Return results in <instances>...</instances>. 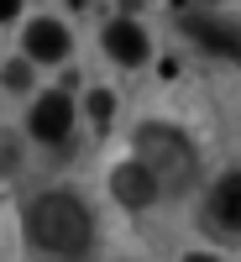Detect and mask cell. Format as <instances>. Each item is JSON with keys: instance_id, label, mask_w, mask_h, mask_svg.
I'll list each match as a JSON object with an SVG mask.
<instances>
[{"instance_id": "obj_8", "label": "cell", "mask_w": 241, "mask_h": 262, "mask_svg": "<svg viewBox=\"0 0 241 262\" xmlns=\"http://www.w3.org/2000/svg\"><path fill=\"white\" fill-rule=\"evenodd\" d=\"M210 215L221 231H241V173H226L210 194Z\"/></svg>"}, {"instance_id": "obj_3", "label": "cell", "mask_w": 241, "mask_h": 262, "mask_svg": "<svg viewBox=\"0 0 241 262\" xmlns=\"http://www.w3.org/2000/svg\"><path fill=\"white\" fill-rule=\"evenodd\" d=\"M184 32L200 42V48H210L215 58L241 63V32L231 27V21H215V16H189V21H184Z\"/></svg>"}, {"instance_id": "obj_1", "label": "cell", "mask_w": 241, "mask_h": 262, "mask_svg": "<svg viewBox=\"0 0 241 262\" xmlns=\"http://www.w3.org/2000/svg\"><path fill=\"white\" fill-rule=\"evenodd\" d=\"M27 231H32L37 252H48L58 262H79L90 252V210L74 194H42L27 215Z\"/></svg>"}, {"instance_id": "obj_12", "label": "cell", "mask_w": 241, "mask_h": 262, "mask_svg": "<svg viewBox=\"0 0 241 262\" xmlns=\"http://www.w3.org/2000/svg\"><path fill=\"white\" fill-rule=\"evenodd\" d=\"M184 262H221V257H205V252H189Z\"/></svg>"}, {"instance_id": "obj_9", "label": "cell", "mask_w": 241, "mask_h": 262, "mask_svg": "<svg viewBox=\"0 0 241 262\" xmlns=\"http://www.w3.org/2000/svg\"><path fill=\"white\" fill-rule=\"evenodd\" d=\"M90 116H95L100 126H111V116H116V100L105 95V90H95V95H90Z\"/></svg>"}, {"instance_id": "obj_5", "label": "cell", "mask_w": 241, "mask_h": 262, "mask_svg": "<svg viewBox=\"0 0 241 262\" xmlns=\"http://www.w3.org/2000/svg\"><path fill=\"white\" fill-rule=\"evenodd\" d=\"M111 189H116V200H121L126 210H142V205H152V200H158V184H152V173H147L142 163H126V168H116Z\"/></svg>"}, {"instance_id": "obj_10", "label": "cell", "mask_w": 241, "mask_h": 262, "mask_svg": "<svg viewBox=\"0 0 241 262\" xmlns=\"http://www.w3.org/2000/svg\"><path fill=\"white\" fill-rule=\"evenodd\" d=\"M27 79H32V74L21 69V63H11V69H6V84H11V90H21V84H27Z\"/></svg>"}, {"instance_id": "obj_4", "label": "cell", "mask_w": 241, "mask_h": 262, "mask_svg": "<svg viewBox=\"0 0 241 262\" xmlns=\"http://www.w3.org/2000/svg\"><path fill=\"white\" fill-rule=\"evenodd\" d=\"M69 126H74V105L63 90L37 100V111H32V137L37 142H69Z\"/></svg>"}, {"instance_id": "obj_6", "label": "cell", "mask_w": 241, "mask_h": 262, "mask_svg": "<svg viewBox=\"0 0 241 262\" xmlns=\"http://www.w3.org/2000/svg\"><path fill=\"white\" fill-rule=\"evenodd\" d=\"M27 53L37 63H58L63 53H69V32H63L58 21H48V16L32 21V27H27Z\"/></svg>"}, {"instance_id": "obj_2", "label": "cell", "mask_w": 241, "mask_h": 262, "mask_svg": "<svg viewBox=\"0 0 241 262\" xmlns=\"http://www.w3.org/2000/svg\"><path fill=\"white\" fill-rule=\"evenodd\" d=\"M137 163L152 173L158 194H179V189L194 184V173H200V158H194L189 137L173 131V126H142L137 131Z\"/></svg>"}, {"instance_id": "obj_11", "label": "cell", "mask_w": 241, "mask_h": 262, "mask_svg": "<svg viewBox=\"0 0 241 262\" xmlns=\"http://www.w3.org/2000/svg\"><path fill=\"white\" fill-rule=\"evenodd\" d=\"M16 11H21V0H0V21H11Z\"/></svg>"}, {"instance_id": "obj_7", "label": "cell", "mask_w": 241, "mask_h": 262, "mask_svg": "<svg viewBox=\"0 0 241 262\" xmlns=\"http://www.w3.org/2000/svg\"><path fill=\"white\" fill-rule=\"evenodd\" d=\"M105 48H111L116 63H142L147 58V32L137 21H111V27H105Z\"/></svg>"}]
</instances>
